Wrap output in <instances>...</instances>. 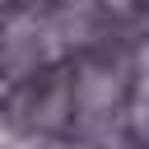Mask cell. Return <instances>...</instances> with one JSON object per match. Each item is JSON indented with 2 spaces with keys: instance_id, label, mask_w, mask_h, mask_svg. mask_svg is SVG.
I'll return each mask as SVG.
<instances>
[{
  "instance_id": "cell-1",
  "label": "cell",
  "mask_w": 149,
  "mask_h": 149,
  "mask_svg": "<svg viewBox=\"0 0 149 149\" xmlns=\"http://www.w3.org/2000/svg\"><path fill=\"white\" fill-rule=\"evenodd\" d=\"M107 5H112V9H126V5H130V0H107Z\"/></svg>"
}]
</instances>
